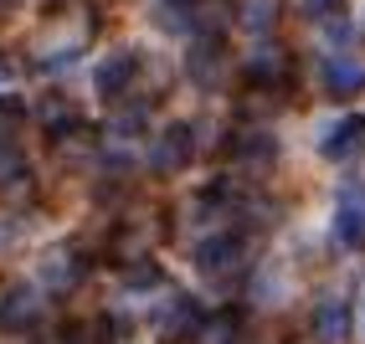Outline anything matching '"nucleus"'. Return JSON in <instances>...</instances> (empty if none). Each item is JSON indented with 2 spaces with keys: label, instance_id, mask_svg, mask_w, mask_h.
Wrapping results in <instances>:
<instances>
[{
  "label": "nucleus",
  "instance_id": "obj_1",
  "mask_svg": "<svg viewBox=\"0 0 365 344\" xmlns=\"http://www.w3.org/2000/svg\"><path fill=\"white\" fill-rule=\"evenodd\" d=\"M88 31H93V16H88L83 6H72V11H62V16L52 21V31L36 41V57H41V62H62V57H72V52L88 41Z\"/></svg>",
  "mask_w": 365,
  "mask_h": 344
},
{
  "label": "nucleus",
  "instance_id": "obj_2",
  "mask_svg": "<svg viewBox=\"0 0 365 344\" xmlns=\"http://www.w3.org/2000/svg\"><path fill=\"white\" fill-rule=\"evenodd\" d=\"M242 252H247V241H242V236H232V231L227 236H211V241H201L196 267L206 278H232V273H242V262H247Z\"/></svg>",
  "mask_w": 365,
  "mask_h": 344
},
{
  "label": "nucleus",
  "instance_id": "obj_3",
  "mask_svg": "<svg viewBox=\"0 0 365 344\" xmlns=\"http://www.w3.org/2000/svg\"><path fill=\"white\" fill-rule=\"evenodd\" d=\"M46 318V298L36 288H11L6 298H0V329H16V334H26L36 329Z\"/></svg>",
  "mask_w": 365,
  "mask_h": 344
},
{
  "label": "nucleus",
  "instance_id": "obj_4",
  "mask_svg": "<svg viewBox=\"0 0 365 344\" xmlns=\"http://www.w3.org/2000/svg\"><path fill=\"white\" fill-rule=\"evenodd\" d=\"M190 155H196V139H190V129H185V124L165 129V134L155 139V150H150L155 170H165V175H175V170H185V165H190Z\"/></svg>",
  "mask_w": 365,
  "mask_h": 344
},
{
  "label": "nucleus",
  "instance_id": "obj_5",
  "mask_svg": "<svg viewBox=\"0 0 365 344\" xmlns=\"http://www.w3.org/2000/svg\"><path fill=\"white\" fill-rule=\"evenodd\" d=\"M314 334H319L324 344H345L350 339V303L345 298L319 303V313H314Z\"/></svg>",
  "mask_w": 365,
  "mask_h": 344
},
{
  "label": "nucleus",
  "instance_id": "obj_6",
  "mask_svg": "<svg viewBox=\"0 0 365 344\" xmlns=\"http://www.w3.org/2000/svg\"><path fill=\"white\" fill-rule=\"evenodd\" d=\"M242 334V313L237 308H222V313H211L196 324V344H237Z\"/></svg>",
  "mask_w": 365,
  "mask_h": 344
},
{
  "label": "nucleus",
  "instance_id": "obj_7",
  "mask_svg": "<svg viewBox=\"0 0 365 344\" xmlns=\"http://www.w3.org/2000/svg\"><path fill=\"white\" fill-rule=\"evenodd\" d=\"M129 78H134V52H118V57H108L98 67V93L103 98H118V93L129 88Z\"/></svg>",
  "mask_w": 365,
  "mask_h": 344
},
{
  "label": "nucleus",
  "instance_id": "obj_8",
  "mask_svg": "<svg viewBox=\"0 0 365 344\" xmlns=\"http://www.w3.org/2000/svg\"><path fill=\"white\" fill-rule=\"evenodd\" d=\"M108 334H113L108 318H83V324H72V329H67L62 344H113Z\"/></svg>",
  "mask_w": 365,
  "mask_h": 344
},
{
  "label": "nucleus",
  "instance_id": "obj_9",
  "mask_svg": "<svg viewBox=\"0 0 365 344\" xmlns=\"http://www.w3.org/2000/svg\"><path fill=\"white\" fill-rule=\"evenodd\" d=\"M78 278H83V262L72 252H57L52 262H46V283H52V288H72Z\"/></svg>",
  "mask_w": 365,
  "mask_h": 344
},
{
  "label": "nucleus",
  "instance_id": "obj_10",
  "mask_svg": "<svg viewBox=\"0 0 365 344\" xmlns=\"http://www.w3.org/2000/svg\"><path fill=\"white\" fill-rule=\"evenodd\" d=\"M21 175H26V160H21L11 150V139H6V144H0V185H16Z\"/></svg>",
  "mask_w": 365,
  "mask_h": 344
},
{
  "label": "nucleus",
  "instance_id": "obj_11",
  "mask_svg": "<svg viewBox=\"0 0 365 344\" xmlns=\"http://www.w3.org/2000/svg\"><path fill=\"white\" fill-rule=\"evenodd\" d=\"M334 134H345V139H329L324 150H329V155H345V150H360V139H365V124H345V129H334Z\"/></svg>",
  "mask_w": 365,
  "mask_h": 344
},
{
  "label": "nucleus",
  "instance_id": "obj_12",
  "mask_svg": "<svg viewBox=\"0 0 365 344\" xmlns=\"http://www.w3.org/2000/svg\"><path fill=\"white\" fill-rule=\"evenodd\" d=\"M16 118H21V108H16V103H0V144L11 139V129H16Z\"/></svg>",
  "mask_w": 365,
  "mask_h": 344
},
{
  "label": "nucleus",
  "instance_id": "obj_13",
  "mask_svg": "<svg viewBox=\"0 0 365 344\" xmlns=\"http://www.w3.org/2000/svg\"><path fill=\"white\" fill-rule=\"evenodd\" d=\"M6 83H11V67H6V62H0V88H6Z\"/></svg>",
  "mask_w": 365,
  "mask_h": 344
},
{
  "label": "nucleus",
  "instance_id": "obj_14",
  "mask_svg": "<svg viewBox=\"0 0 365 344\" xmlns=\"http://www.w3.org/2000/svg\"><path fill=\"white\" fill-rule=\"evenodd\" d=\"M11 6H16V0H0V16H6V11H11Z\"/></svg>",
  "mask_w": 365,
  "mask_h": 344
},
{
  "label": "nucleus",
  "instance_id": "obj_15",
  "mask_svg": "<svg viewBox=\"0 0 365 344\" xmlns=\"http://www.w3.org/2000/svg\"><path fill=\"white\" fill-rule=\"evenodd\" d=\"M6 236H11V226H0V241H6Z\"/></svg>",
  "mask_w": 365,
  "mask_h": 344
}]
</instances>
